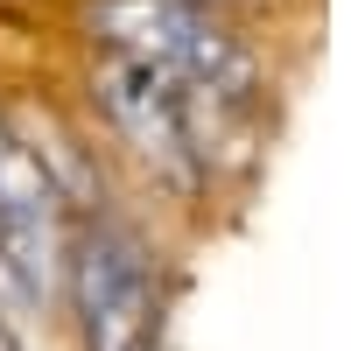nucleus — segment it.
Here are the masks:
<instances>
[{"label": "nucleus", "mask_w": 351, "mask_h": 351, "mask_svg": "<svg viewBox=\"0 0 351 351\" xmlns=\"http://www.w3.org/2000/svg\"><path fill=\"white\" fill-rule=\"evenodd\" d=\"M14 155V127H8V112H0V162Z\"/></svg>", "instance_id": "5"}, {"label": "nucleus", "mask_w": 351, "mask_h": 351, "mask_svg": "<svg viewBox=\"0 0 351 351\" xmlns=\"http://www.w3.org/2000/svg\"><path fill=\"white\" fill-rule=\"evenodd\" d=\"M64 302L77 324V351H155L162 344V260L127 218L71 225Z\"/></svg>", "instance_id": "3"}, {"label": "nucleus", "mask_w": 351, "mask_h": 351, "mask_svg": "<svg viewBox=\"0 0 351 351\" xmlns=\"http://www.w3.org/2000/svg\"><path fill=\"white\" fill-rule=\"evenodd\" d=\"M64 260H71V204L56 197V183L14 134V155L0 162V267L36 309H49L64 302Z\"/></svg>", "instance_id": "4"}, {"label": "nucleus", "mask_w": 351, "mask_h": 351, "mask_svg": "<svg viewBox=\"0 0 351 351\" xmlns=\"http://www.w3.org/2000/svg\"><path fill=\"white\" fill-rule=\"evenodd\" d=\"M197 8H211V0H197Z\"/></svg>", "instance_id": "6"}, {"label": "nucleus", "mask_w": 351, "mask_h": 351, "mask_svg": "<svg viewBox=\"0 0 351 351\" xmlns=\"http://www.w3.org/2000/svg\"><path fill=\"white\" fill-rule=\"evenodd\" d=\"M84 28L106 56L162 71L176 84H197L211 99L253 106V92H260V56L197 0H92Z\"/></svg>", "instance_id": "2"}, {"label": "nucleus", "mask_w": 351, "mask_h": 351, "mask_svg": "<svg viewBox=\"0 0 351 351\" xmlns=\"http://www.w3.org/2000/svg\"><path fill=\"white\" fill-rule=\"evenodd\" d=\"M92 99L106 112V127L134 148V162L148 176H162L169 190H183V197H197L211 176L239 169L253 155L246 106L211 99V92H197V84H176L162 71L106 56L92 71Z\"/></svg>", "instance_id": "1"}]
</instances>
